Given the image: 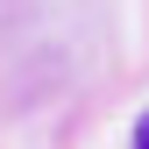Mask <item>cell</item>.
I'll list each match as a JSON object with an SVG mask.
<instances>
[{
  "label": "cell",
  "instance_id": "cell-1",
  "mask_svg": "<svg viewBox=\"0 0 149 149\" xmlns=\"http://www.w3.org/2000/svg\"><path fill=\"white\" fill-rule=\"evenodd\" d=\"M135 149H149V114H142V135H135Z\"/></svg>",
  "mask_w": 149,
  "mask_h": 149
}]
</instances>
